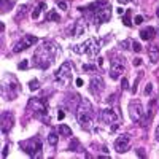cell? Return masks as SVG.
<instances>
[{
    "instance_id": "obj_29",
    "label": "cell",
    "mask_w": 159,
    "mask_h": 159,
    "mask_svg": "<svg viewBox=\"0 0 159 159\" xmlns=\"http://www.w3.org/2000/svg\"><path fill=\"white\" fill-rule=\"evenodd\" d=\"M57 6H59L61 10H67V8H68L67 2H57Z\"/></svg>"
},
{
    "instance_id": "obj_10",
    "label": "cell",
    "mask_w": 159,
    "mask_h": 159,
    "mask_svg": "<svg viewBox=\"0 0 159 159\" xmlns=\"http://www.w3.org/2000/svg\"><path fill=\"white\" fill-rule=\"evenodd\" d=\"M72 73H73L72 64H70V62H64V64H62L61 67L57 68L56 78L61 80V81H68V80H70V76H72Z\"/></svg>"
},
{
    "instance_id": "obj_31",
    "label": "cell",
    "mask_w": 159,
    "mask_h": 159,
    "mask_svg": "<svg viewBox=\"0 0 159 159\" xmlns=\"http://www.w3.org/2000/svg\"><path fill=\"white\" fill-rule=\"evenodd\" d=\"M134 22H135V24H142V22H143V16H140V14H138V16H135L134 18Z\"/></svg>"
},
{
    "instance_id": "obj_37",
    "label": "cell",
    "mask_w": 159,
    "mask_h": 159,
    "mask_svg": "<svg viewBox=\"0 0 159 159\" xmlns=\"http://www.w3.org/2000/svg\"><path fill=\"white\" fill-rule=\"evenodd\" d=\"M75 83H76V86H83V80H81V78H76Z\"/></svg>"
},
{
    "instance_id": "obj_7",
    "label": "cell",
    "mask_w": 159,
    "mask_h": 159,
    "mask_svg": "<svg viewBox=\"0 0 159 159\" xmlns=\"http://www.w3.org/2000/svg\"><path fill=\"white\" fill-rule=\"evenodd\" d=\"M37 41H38V38L35 35H24L16 45H14L13 53H21V51H24V49H27V48H32Z\"/></svg>"
},
{
    "instance_id": "obj_17",
    "label": "cell",
    "mask_w": 159,
    "mask_h": 159,
    "mask_svg": "<svg viewBox=\"0 0 159 159\" xmlns=\"http://www.w3.org/2000/svg\"><path fill=\"white\" fill-rule=\"evenodd\" d=\"M84 32H86V24H84L83 21H78L76 26H75V29H73V35L80 37V35H83Z\"/></svg>"
},
{
    "instance_id": "obj_28",
    "label": "cell",
    "mask_w": 159,
    "mask_h": 159,
    "mask_svg": "<svg viewBox=\"0 0 159 159\" xmlns=\"http://www.w3.org/2000/svg\"><path fill=\"white\" fill-rule=\"evenodd\" d=\"M121 88H123V89H127V88H129V81H127V78H123V80H121Z\"/></svg>"
},
{
    "instance_id": "obj_1",
    "label": "cell",
    "mask_w": 159,
    "mask_h": 159,
    "mask_svg": "<svg viewBox=\"0 0 159 159\" xmlns=\"http://www.w3.org/2000/svg\"><path fill=\"white\" fill-rule=\"evenodd\" d=\"M56 56V45L53 41H43L40 48L34 53V65L40 68H46L51 65V62Z\"/></svg>"
},
{
    "instance_id": "obj_21",
    "label": "cell",
    "mask_w": 159,
    "mask_h": 159,
    "mask_svg": "<svg viewBox=\"0 0 159 159\" xmlns=\"http://www.w3.org/2000/svg\"><path fill=\"white\" fill-rule=\"evenodd\" d=\"M43 8H46V3H40V5H38L37 8L32 11V18H34V19H37L38 16H40V11L43 10Z\"/></svg>"
},
{
    "instance_id": "obj_40",
    "label": "cell",
    "mask_w": 159,
    "mask_h": 159,
    "mask_svg": "<svg viewBox=\"0 0 159 159\" xmlns=\"http://www.w3.org/2000/svg\"><path fill=\"white\" fill-rule=\"evenodd\" d=\"M119 3H127V2H130V0H118Z\"/></svg>"
},
{
    "instance_id": "obj_22",
    "label": "cell",
    "mask_w": 159,
    "mask_h": 159,
    "mask_svg": "<svg viewBox=\"0 0 159 159\" xmlns=\"http://www.w3.org/2000/svg\"><path fill=\"white\" fill-rule=\"evenodd\" d=\"M83 72H88V73H97V67H94V65H91V64H84V65H83Z\"/></svg>"
},
{
    "instance_id": "obj_20",
    "label": "cell",
    "mask_w": 159,
    "mask_h": 159,
    "mask_svg": "<svg viewBox=\"0 0 159 159\" xmlns=\"http://www.w3.org/2000/svg\"><path fill=\"white\" fill-rule=\"evenodd\" d=\"M57 142H59V137H57V134H54V132H51L48 135V143L51 146H56L57 145Z\"/></svg>"
},
{
    "instance_id": "obj_39",
    "label": "cell",
    "mask_w": 159,
    "mask_h": 159,
    "mask_svg": "<svg viewBox=\"0 0 159 159\" xmlns=\"http://www.w3.org/2000/svg\"><path fill=\"white\" fill-rule=\"evenodd\" d=\"M156 140H158V143H159V126L156 127Z\"/></svg>"
},
{
    "instance_id": "obj_2",
    "label": "cell",
    "mask_w": 159,
    "mask_h": 159,
    "mask_svg": "<svg viewBox=\"0 0 159 159\" xmlns=\"http://www.w3.org/2000/svg\"><path fill=\"white\" fill-rule=\"evenodd\" d=\"M76 116H78V123L84 130H89L92 127V105L88 100H81L78 110H76Z\"/></svg>"
},
{
    "instance_id": "obj_13",
    "label": "cell",
    "mask_w": 159,
    "mask_h": 159,
    "mask_svg": "<svg viewBox=\"0 0 159 159\" xmlns=\"http://www.w3.org/2000/svg\"><path fill=\"white\" fill-rule=\"evenodd\" d=\"M103 80L100 78V76H92V80L89 81V91L92 92L94 96H97V94H100V92L103 91Z\"/></svg>"
},
{
    "instance_id": "obj_34",
    "label": "cell",
    "mask_w": 159,
    "mask_h": 159,
    "mask_svg": "<svg viewBox=\"0 0 159 159\" xmlns=\"http://www.w3.org/2000/svg\"><path fill=\"white\" fill-rule=\"evenodd\" d=\"M132 64L135 65V67H138V65H140V64H142V59H140V57H135V59H134V62H132Z\"/></svg>"
},
{
    "instance_id": "obj_30",
    "label": "cell",
    "mask_w": 159,
    "mask_h": 159,
    "mask_svg": "<svg viewBox=\"0 0 159 159\" xmlns=\"http://www.w3.org/2000/svg\"><path fill=\"white\" fill-rule=\"evenodd\" d=\"M151 91H153V84L148 83V84H146V88H145V94H146V96L151 94Z\"/></svg>"
},
{
    "instance_id": "obj_16",
    "label": "cell",
    "mask_w": 159,
    "mask_h": 159,
    "mask_svg": "<svg viewBox=\"0 0 159 159\" xmlns=\"http://www.w3.org/2000/svg\"><path fill=\"white\" fill-rule=\"evenodd\" d=\"M154 34H156L154 27H145V29L140 30V38L142 40H151L154 37Z\"/></svg>"
},
{
    "instance_id": "obj_19",
    "label": "cell",
    "mask_w": 159,
    "mask_h": 159,
    "mask_svg": "<svg viewBox=\"0 0 159 159\" xmlns=\"http://www.w3.org/2000/svg\"><path fill=\"white\" fill-rule=\"evenodd\" d=\"M59 134L62 135V137H70L72 129L67 126V124H59Z\"/></svg>"
},
{
    "instance_id": "obj_5",
    "label": "cell",
    "mask_w": 159,
    "mask_h": 159,
    "mask_svg": "<svg viewBox=\"0 0 159 159\" xmlns=\"http://www.w3.org/2000/svg\"><path fill=\"white\" fill-rule=\"evenodd\" d=\"M73 49H75V53H78V54L86 53L88 56H97L99 51H100V41L97 38H88L83 45L75 46Z\"/></svg>"
},
{
    "instance_id": "obj_24",
    "label": "cell",
    "mask_w": 159,
    "mask_h": 159,
    "mask_svg": "<svg viewBox=\"0 0 159 159\" xmlns=\"http://www.w3.org/2000/svg\"><path fill=\"white\" fill-rule=\"evenodd\" d=\"M72 151H81V146H80V143H78V140H72L70 142V146H68Z\"/></svg>"
},
{
    "instance_id": "obj_35",
    "label": "cell",
    "mask_w": 159,
    "mask_h": 159,
    "mask_svg": "<svg viewBox=\"0 0 159 159\" xmlns=\"http://www.w3.org/2000/svg\"><path fill=\"white\" fill-rule=\"evenodd\" d=\"M137 84H138V78L135 80V83H134V88H132V94H135V92H137Z\"/></svg>"
},
{
    "instance_id": "obj_26",
    "label": "cell",
    "mask_w": 159,
    "mask_h": 159,
    "mask_svg": "<svg viewBox=\"0 0 159 159\" xmlns=\"http://www.w3.org/2000/svg\"><path fill=\"white\" fill-rule=\"evenodd\" d=\"M29 89L30 91H35V89H38V80H32L29 83Z\"/></svg>"
},
{
    "instance_id": "obj_4",
    "label": "cell",
    "mask_w": 159,
    "mask_h": 159,
    "mask_svg": "<svg viewBox=\"0 0 159 159\" xmlns=\"http://www.w3.org/2000/svg\"><path fill=\"white\" fill-rule=\"evenodd\" d=\"M19 146H21L22 151H26L30 158H38L41 153V140L38 137H32V138H29V140L21 142Z\"/></svg>"
},
{
    "instance_id": "obj_23",
    "label": "cell",
    "mask_w": 159,
    "mask_h": 159,
    "mask_svg": "<svg viewBox=\"0 0 159 159\" xmlns=\"http://www.w3.org/2000/svg\"><path fill=\"white\" fill-rule=\"evenodd\" d=\"M59 19H61L59 14H57L54 10H51V11L48 13V18H46V21H59Z\"/></svg>"
},
{
    "instance_id": "obj_36",
    "label": "cell",
    "mask_w": 159,
    "mask_h": 159,
    "mask_svg": "<svg viewBox=\"0 0 159 159\" xmlns=\"http://www.w3.org/2000/svg\"><path fill=\"white\" fill-rule=\"evenodd\" d=\"M57 118H59V119H64V118H65V113H64L62 110H59V113H57Z\"/></svg>"
},
{
    "instance_id": "obj_9",
    "label": "cell",
    "mask_w": 159,
    "mask_h": 159,
    "mask_svg": "<svg viewBox=\"0 0 159 159\" xmlns=\"http://www.w3.org/2000/svg\"><path fill=\"white\" fill-rule=\"evenodd\" d=\"M111 18V8L110 5H105L102 8L96 10V14H94V21L96 24H103V22H108Z\"/></svg>"
},
{
    "instance_id": "obj_3",
    "label": "cell",
    "mask_w": 159,
    "mask_h": 159,
    "mask_svg": "<svg viewBox=\"0 0 159 159\" xmlns=\"http://www.w3.org/2000/svg\"><path fill=\"white\" fill-rule=\"evenodd\" d=\"M27 110L32 111L34 116L38 119H43V121H46V116H48V107H46L45 100L41 99H30L29 100V105H27Z\"/></svg>"
},
{
    "instance_id": "obj_14",
    "label": "cell",
    "mask_w": 159,
    "mask_h": 159,
    "mask_svg": "<svg viewBox=\"0 0 159 159\" xmlns=\"http://www.w3.org/2000/svg\"><path fill=\"white\" fill-rule=\"evenodd\" d=\"M13 121H14L13 113H10V111H3V113H2V132L3 134H6V132H8V129H11Z\"/></svg>"
},
{
    "instance_id": "obj_25",
    "label": "cell",
    "mask_w": 159,
    "mask_h": 159,
    "mask_svg": "<svg viewBox=\"0 0 159 159\" xmlns=\"http://www.w3.org/2000/svg\"><path fill=\"white\" fill-rule=\"evenodd\" d=\"M27 8H29V6H27V5H21V6H19V11H18L16 18L19 19V18H21V14H22V16H24V13H26V10H27Z\"/></svg>"
},
{
    "instance_id": "obj_18",
    "label": "cell",
    "mask_w": 159,
    "mask_h": 159,
    "mask_svg": "<svg viewBox=\"0 0 159 159\" xmlns=\"http://www.w3.org/2000/svg\"><path fill=\"white\" fill-rule=\"evenodd\" d=\"M132 11L130 10H126V13H124V18H123V24L126 27H132Z\"/></svg>"
},
{
    "instance_id": "obj_38",
    "label": "cell",
    "mask_w": 159,
    "mask_h": 159,
    "mask_svg": "<svg viewBox=\"0 0 159 159\" xmlns=\"http://www.w3.org/2000/svg\"><path fill=\"white\" fill-rule=\"evenodd\" d=\"M138 156H140V158H145V151H143V150H138Z\"/></svg>"
},
{
    "instance_id": "obj_11",
    "label": "cell",
    "mask_w": 159,
    "mask_h": 159,
    "mask_svg": "<svg viewBox=\"0 0 159 159\" xmlns=\"http://www.w3.org/2000/svg\"><path fill=\"white\" fill-rule=\"evenodd\" d=\"M130 146V137L127 134H123L119 135L118 138L115 140V150L118 151V153H124V151H127Z\"/></svg>"
},
{
    "instance_id": "obj_15",
    "label": "cell",
    "mask_w": 159,
    "mask_h": 159,
    "mask_svg": "<svg viewBox=\"0 0 159 159\" xmlns=\"http://www.w3.org/2000/svg\"><path fill=\"white\" fill-rule=\"evenodd\" d=\"M148 57H150V62L151 64H158L159 62V48L158 46H150L148 49Z\"/></svg>"
},
{
    "instance_id": "obj_12",
    "label": "cell",
    "mask_w": 159,
    "mask_h": 159,
    "mask_svg": "<svg viewBox=\"0 0 159 159\" xmlns=\"http://www.w3.org/2000/svg\"><path fill=\"white\" fill-rule=\"evenodd\" d=\"M100 119L105 124H116L119 119V115L116 113L113 108H105V110H102V113H100Z\"/></svg>"
},
{
    "instance_id": "obj_41",
    "label": "cell",
    "mask_w": 159,
    "mask_h": 159,
    "mask_svg": "<svg viewBox=\"0 0 159 159\" xmlns=\"http://www.w3.org/2000/svg\"><path fill=\"white\" fill-rule=\"evenodd\" d=\"M156 14H158V18H159V8H158V11H156Z\"/></svg>"
},
{
    "instance_id": "obj_33",
    "label": "cell",
    "mask_w": 159,
    "mask_h": 159,
    "mask_svg": "<svg viewBox=\"0 0 159 159\" xmlns=\"http://www.w3.org/2000/svg\"><path fill=\"white\" fill-rule=\"evenodd\" d=\"M6 154H8V146L5 145V146H3V151H2V158L5 159V158H6Z\"/></svg>"
},
{
    "instance_id": "obj_27",
    "label": "cell",
    "mask_w": 159,
    "mask_h": 159,
    "mask_svg": "<svg viewBox=\"0 0 159 159\" xmlns=\"http://www.w3.org/2000/svg\"><path fill=\"white\" fill-rule=\"evenodd\" d=\"M132 49H134L135 53H140L142 51V45L137 43V41H132Z\"/></svg>"
},
{
    "instance_id": "obj_6",
    "label": "cell",
    "mask_w": 159,
    "mask_h": 159,
    "mask_svg": "<svg viewBox=\"0 0 159 159\" xmlns=\"http://www.w3.org/2000/svg\"><path fill=\"white\" fill-rule=\"evenodd\" d=\"M124 70H126V61H124L123 57H115V59L111 61V65H110V78L118 80L124 73Z\"/></svg>"
},
{
    "instance_id": "obj_8",
    "label": "cell",
    "mask_w": 159,
    "mask_h": 159,
    "mask_svg": "<svg viewBox=\"0 0 159 159\" xmlns=\"http://www.w3.org/2000/svg\"><path fill=\"white\" fill-rule=\"evenodd\" d=\"M142 115H143V107H142V102L140 100H130L129 103V116L130 119L135 123V121H140L142 119Z\"/></svg>"
},
{
    "instance_id": "obj_32",
    "label": "cell",
    "mask_w": 159,
    "mask_h": 159,
    "mask_svg": "<svg viewBox=\"0 0 159 159\" xmlns=\"http://www.w3.org/2000/svg\"><path fill=\"white\" fill-rule=\"evenodd\" d=\"M18 68H21V70H22V68H27V61L19 62V64H18Z\"/></svg>"
}]
</instances>
